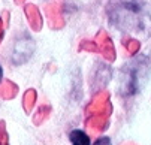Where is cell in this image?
<instances>
[{"instance_id": "1", "label": "cell", "mask_w": 151, "mask_h": 145, "mask_svg": "<svg viewBox=\"0 0 151 145\" xmlns=\"http://www.w3.org/2000/svg\"><path fill=\"white\" fill-rule=\"evenodd\" d=\"M105 12L109 24L123 33L138 37L151 34V5L144 0H109Z\"/></svg>"}, {"instance_id": "2", "label": "cell", "mask_w": 151, "mask_h": 145, "mask_svg": "<svg viewBox=\"0 0 151 145\" xmlns=\"http://www.w3.org/2000/svg\"><path fill=\"white\" fill-rule=\"evenodd\" d=\"M150 63L145 55H139L126 63L120 72V93L124 97L136 94L147 79Z\"/></svg>"}, {"instance_id": "3", "label": "cell", "mask_w": 151, "mask_h": 145, "mask_svg": "<svg viewBox=\"0 0 151 145\" xmlns=\"http://www.w3.org/2000/svg\"><path fill=\"white\" fill-rule=\"evenodd\" d=\"M35 51V42L33 39L27 34L21 36L15 45H14V51H12V63L14 65H23L32 57Z\"/></svg>"}, {"instance_id": "4", "label": "cell", "mask_w": 151, "mask_h": 145, "mask_svg": "<svg viewBox=\"0 0 151 145\" xmlns=\"http://www.w3.org/2000/svg\"><path fill=\"white\" fill-rule=\"evenodd\" d=\"M97 48L102 51V54H103V57H105L106 60L112 61V60L115 58L114 45H112V42H111V39L108 37L106 33H103V32H100L99 36H97Z\"/></svg>"}, {"instance_id": "5", "label": "cell", "mask_w": 151, "mask_h": 145, "mask_svg": "<svg viewBox=\"0 0 151 145\" xmlns=\"http://www.w3.org/2000/svg\"><path fill=\"white\" fill-rule=\"evenodd\" d=\"M108 117L109 112H102V114H94L91 118L87 121V126L93 129L94 132H103L108 127Z\"/></svg>"}, {"instance_id": "6", "label": "cell", "mask_w": 151, "mask_h": 145, "mask_svg": "<svg viewBox=\"0 0 151 145\" xmlns=\"http://www.w3.org/2000/svg\"><path fill=\"white\" fill-rule=\"evenodd\" d=\"M109 76H111V69L108 67V66H99V70L97 73L94 75L93 78V85L97 87V88H102L106 85V82L109 81Z\"/></svg>"}, {"instance_id": "7", "label": "cell", "mask_w": 151, "mask_h": 145, "mask_svg": "<svg viewBox=\"0 0 151 145\" xmlns=\"http://www.w3.org/2000/svg\"><path fill=\"white\" fill-rule=\"evenodd\" d=\"M26 14H27V17H29V21H30L32 27H33L35 30H39L40 26H42V18H40L39 11H37L35 6L29 5V6H26Z\"/></svg>"}, {"instance_id": "8", "label": "cell", "mask_w": 151, "mask_h": 145, "mask_svg": "<svg viewBox=\"0 0 151 145\" xmlns=\"http://www.w3.org/2000/svg\"><path fill=\"white\" fill-rule=\"evenodd\" d=\"M69 139H70L72 145H90L88 135L82 130H72L69 135Z\"/></svg>"}, {"instance_id": "9", "label": "cell", "mask_w": 151, "mask_h": 145, "mask_svg": "<svg viewBox=\"0 0 151 145\" xmlns=\"http://www.w3.org/2000/svg\"><path fill=\"white\" fill-rule=\"evenodd\" d=\"M17 91H18L17 85L14 84V82H11V81H5L3 84H0V97H3V99L15 97Z\"/></svg>"}, {"instance_id": "10", "label": "cell", "mask_w": 151, "mask_h": 145, "mask_svg": "<svg viewBox=\"0 0 151 145\" xmlns=\"http://www.w3.org/2000/svg\"><path fill=\"white\" fill-rule=\"evenodd\" d=\"M36 102V91L35 90H29L26 91L24 94V100H23V105H24V109L26 112H32V108Z\"/></svg>"}, {"instance_id": "11", "label": "cell", "mask_w": 151, "mask_h": 145, "mask_svg": "<svg viewBox=\"0 0 151 145\" xmlns=\"http://www.w3.org/2000/svg\"><path fill=\"white\" fill-rule=\"evenodd\" d=\"M50 111H51V108H50V106H40V108H39V111H37V114L33 117L35 124H40L42 121H44V120L50 115Z\"/></svg>"}, {"instance_id": "12", "label": "cell", "mask_w": 151, "mask_h": 145, "mask_svg": "<svg viewBox=\"0 0 151 145\" xmlns=\"http://www.w3.org/2000/svg\"><path fill=\"white\" fill-rule=\"evenodd\" d=\"M124 44H126L129 52L135 54L139 51V40H136V39H127V42H124Z\"/></svg>"}, {"instance_id": "13", "label": "cell", "mask_w": 151, "mask_h": 145, "mask_svg": "<svg viewBox=\"0 0 151 145\" xmlns=\"http://www.w3.org/2000/svg\"><path fill=\"white\" fill-rule=\"evenodd\" d=\"M81 50H87V51H97V44L96 42H87V40H84L82 45H81Z\"/></svg>"}, {"instance_id": "14", "label": "cell", "mask_w": 151, "mask_h": 145, "mask_svg": "<svg viewBox=\"0 0 151 145\" xmlns=\"http://www.w3.org/2000/svg\"><path fill=\"white\" fill-rule=\"evenodd\" d=\"M93 145H111V139L108 136H100Z\"/></svg>"}, {"instance_id": "15", "label": "cell", "mask_w": 151, "mask_h": 145, "mask_svg": "<svg viewBox=\"0 0 151 145\" xmlns=\"http://www.w3.org/2000/svg\"><path fill=\"white\" fill-rule=\"evenodd\" d=\"M8 135H6V129H5V123H0V142H6Z\"/></svg>"}, {"instance_id": "16", "label": "cell", "mask_w": 151, "mask_h": 145, "mask_svg": "<svg viewBox=\"0 0 151 145\" xmlns=\"http://www.w3.org/2000/svg\"><path fill=\"white\" fill-rule=\"evenodd\" d=\"M2 37H3V23L0 19V40H2Z\"/></svg>"}, {"instance_id": "17", "label": "cell", "mask_w": 151, "mask_h": 145, "mask_svg": "<svg viewBox=\"0 0 151 145\" xmlns=\"http://www.w3.org/2000/svg\"><path fill=\"white\" fill-rule=\"evenodd\" d=\"M2 75H3V72H2V67H0V81H2Z\"/></svg>"}, {"instance_id": "18", "label": "cell", "mask_w": 151, "mask_h": 145, "mask_svg": "<svg viewBox=\"0 0 151 145\" xmlns=\"http://www.w3.org/2000/svg\"><path fill=\"white\" fill-rule=\"evenodd\" d=\"M124 145H135V144H132V142H129V144H124Z\"/></svg>"}, {"instance_id": "19", "label": "cell", "mask_w": 151, "mask_h": 145, "mask_svg": "<svg viewBox=\"0 0 151 145\" xmlns=\"http://www.w3.org/2000/svg\"><path fill=\"white\" fill-rule=\"evenodd\" d=\"M21 2H23V0H17V3H21Z\"/></svg>"}]
</instances>
